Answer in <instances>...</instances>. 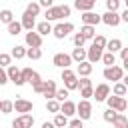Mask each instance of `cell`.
<instances>
[{"mask_svg":"<svg viewBox=\"0 0 128 128\" xmlns=\"http://www.w3.org/2000/svg\"><path fill=\"white\" fill-rule=\"evenodd\" d=\"M70 12H72V8H70L68 4L50 6V8H46V12H44V18H46L48 22H54V20H62V18H68V16H70Z\"/></svg>","mask_w":128,"mask_h":128,"instance_id":"cell-1","label":"cell"},{"mask_svg":"<svg viewBox=\"0 0 128 128\" xmlns=\"http://www.w3.org/2000/svg\"><path fill=\"white\" fill-rule=\"evenodd\" d=\"M60 78L64 80V88H68V90H78V76H76L74 70H70V68H62Z\"/></svg>","mask_w":128,"mask_h":128,"instance_id":"cell-2","label":"cell"},{"mask_svg":"<svg viewBox=\"0 0 128 128\" xmlns=\"http://www.w3.org/2000/svg\"><path fill=\"white\" fill-rule=\"evenodd\" d=\"M104 102L108 104V108H112V110H116V112H124V110L128 108L126 98H124V96H116V94H112V92H110V96H108Z\"/></svg>","mask_w":128,"mask_h":128,"instance_id":"cell-3","label":"cell"},{"mask_svg":"<svg viewBox=\"0 0 128 128\" xmlns=\"http://www.w3.org/2000/svg\"><path fill=\"white\" fill-rule=\"evenodd\" d=\"M70 32H74V24L72 22H58L56 26H52V34L58 40H64Z\"/></svg>","mask_w":128,"mask_h":128,"instance_id":"cell-4","label":"cell"},{"mask_svg":"<svg viewBox=\"0 0 128 128\" xmlns=\"http://www.w3.org/2000/svg\"><path fill=\"white\" fill-rule=\"evenodd\" d=\"M76 116H78L80 120H84V122L90 120V118H92V102L82 98V100L76 104Z\"/></svg>","mask_w":128,"mask_h":128,"instance_id":"cell-5","label":"cell"},{"mask_svg":"<svg viewBox=\"0 0 128 128\" xmlns=\"http://www.w3.org/2000/svg\"><path fill=\"white\" fill-rule=\"evenodd\" d=\"M102 76H104V80H112V82H118V80H122V76H124V68L122 66H106L104 68V72H102Z\"/></svg>","mask_w":128,"mask_h":128,"instance_id":"cell-6","label":"cell"},{"mask_svg":"<svg viewBox=\"0 0 128 128\" xmlns=\"http://www.w3.org/2000/svg\"><path fill=\"white\" fill-rule=\"evenodd\" d=\"M32 126H34V116L30 112L20 114L12 120V128H32Z\"/></svg>","mask_w":128,"mask_h":128,"instance_id":"cell-7","label":"cell"},{"mask_svg":"<svg viewBox=\"0 0 128 128\" xmlns=\"http://www.w3.org/2000/svg\"><path fill=\"white\" fill-rule=\"evenodd\" d=\"M24 42H26L28 48H42V36L34 30H28L24 34Z\"/></svg>","mask_w":128,"mask_h":128,"instance_id":"cell-8","label":"cell"},{"mask_svg":"<svg viewBox=\"0 0 128 128\" xmlns=\"http://www.w3.org/2000/svg\"><path fill=\"white\" fill-rule=\"evenodd\" d=\"M6 74H8V80H10V82H14L16 86H24V84H26V80L20 76V68H18V66L10 64V66L6 68Z\"/></svg>","mask_w":128,"mask_h":128,"instance_id":"cell-9","label":"cell"},{"mask_svg":"<svg viewBox=\"0 0 128 128\" xmlns=\"http://www.w3.org/2000/svg\"><path fill=\"white\" fill-rule=\"evenodd\" d=\"M52 64L58 66V68H70V64H72V56L66 54V52H56L54 58H52Z\"/></svg>","mask_w":128,"mask_h":128,"instance_id":"cell-10","label":"cell"},{"mask_svg":"<svg viewBox=\"0 0 128 128\" xmlns=\"http://www.w3.org/2000/svg\"><path fill=\"white\" fill-rule=\"evenodd\" d=\"M100 16H102V22H104L106 26H112V28H114V26H118V24L122 22V20H120V14H118V12H114V10H106V12H104V14H100Z\"/></svg>","mask_w":128,"mask_h":128,"instance_id":"cell-11","label":"cell"},{"mask_svg":"<svg viewBox=\"0 0 128 128\" xmlns=\"http://www.w3.org/2000/svg\"><path fill=\"white\" fill-rule=\"evenodd\" d=\"M110 92H112L110 86H108L106 82H102V84H98V86L94 88V96H92V98H96V102H104V100L110 96Z\"/></svg>","mask_w":128,"mask_h":128,"instance_id":"cell-12","label":"cell"},{"mask_svg":"<svg viewBox=\"0 0 128 128\" xmlns=\"http://www.w3.org/2000/svg\"><path fill=\"white\" fill-rule=\"evenodd\" d=\"M82 24H90V26H98L100 22H102V16L100 14H96L94 10H88V12H82Z\"/></svg>","mask_w":128,"mask_h":128,"instance_id":"cell-13","label":"cell"},{"mask_svg":"<svg viewBox=\"0 0 128 128\" xmlns=\"http://www.w3.org/2000/svg\"><path fill=\"white\" fill-rule=\"evenodd\" d=\"M102 54H104V48H98V46H94V44H92V46L86 50V60H88V62H92V64H96V62H100Z\"/></svg>","mask_w":128,"mask_h":128,"instance_id":"cell-14","label":"cell"},{"mask_svg":"<svg viewBox=\"0 0 128 128\" xmlns=\"http://www.w3.org/2000/svg\"><path fill=\"white\" fill-rule=\"evenodd\" d=\"M32 108H34V104H32L30 100H26V98H18V100H14V110L20 112V114L32 112Z\"/></svg>","mask_w":128,"mask_h":128,"instance_id":"cell-15","label":"cell"},{"mask_svg":"<svg viewBox=\"0 0 128 128\" xmlns=\"http://www.w3.org/2000/svg\"><path fill=\"white\" fill-rule=\"evenodd\" d=\"M60 112L68 118H74L76 116V104L72 100H64V102H60Z\"/></svg>","mask_w":128,"mask_h":128,"instance_id":"cell-16","label":"cell"},{"mask_svg":"<svg viewBox=\"0 0 128 128\" xmlns=\"http://www.w3.org/2000/svg\"><path fill=\"white\" fill-rule=\"evenodd\" d=\"M20 24H22V28H24V30H34V28H36V16H32L30 12H26V10H24Z\"/></svg>","mask_w":128,"mask_h":128,"instance_id":"cell-17","label":"cell"},{"mask_svg":"<svg viewBox=\"0 0 128 128\" xmlns=\"http://www.w3.org/2000/svg\"><path fill=\"white\" fill-rule=\"evenodd\" d=\"M54 94H56V82H54V80H44L42 96H44L46 100H50V98H54Z\"/></svg>","mask_w":128,"mask_h":128,"instance_id":"cell-18","label":"cell"},{"mask_svg":"<svg viewBox=\"0 0 128 128\" xmlns=\"http://www.w3.org/2000/svg\"><path fill=\"white\" fill-rule=\"evenodd\" d=\"M94 6H96V0H74V8L80 10V12L94 10Z\"/></svg>","mask_w":128,"mask_h":128,"instance_id":"cell-19","label":"cell"},{"mask_svg":"<svg viewBox=\"0 0 128 128\" xmlns=\"http://www.w3.org/2000/svg\"><path fill=\"white\" fill-rule=\"evenodd\" d=\"M92 70H94V66H92V62H88V60H84V62H78V68H76V74H78V76H90V74H92Z\"/></svg>","mask_w":128,"mask_h":128,"instance_id":"cell-20","label":"cell"},{"mask_svg":"<svg viewBox=\"0 0 128 128\" xmlns=\"http://www.w3.org/2000/svg\"><path fill=\"white\" fill-rule=\"evenodd\" d=\"M68 120H70V118H68V116H64L62 112H56L52 122H54V126H56V128H68Z\"/></svg>","mask_w":128,"mask_h":128,"instance_id":"cell-21","label":"cell"},{"mask_svg":"<svg viewBox=\"0 0 128 128\" xmlns=\"http://www.w3.org/2000/svg\"><path fill=\"white\" fill-rule=\"evenodd\" d=\"M36 32H38L40 36H48V34H52V24H50L48 20H44V22L36 24Z\"/></svg>","mask_w":128,"mask_h":128,"instance_id":"cell-22","label":"cell"},{"mask_svg":"<svg viewBox=\"0 0 128 128\" xmlns=\"http://www.w3.org/2000/svg\"><path fill=\"white\" fill-rule=\"evenodd\" d=\"M80 34H82L86 40H92V38L96 36V26H90V24H82V28H80Z\"/></svg>","mask_w":128,"mask_h":128,"instance_id":"cell-23","label":"cell"},{"mask_svg":"<svg viewBox=\"0 0 128 128\" xmlns=\"http://www.w3.org/2000/svg\"><path fill=\"white\" fill-rule=\"evenodd\" d=\"M120 48H122V40H120V38H112V40L106 42V48H104V50L116 54V52H120Z\"/></svg>","mask_w":128,"mask_h":128,"instance_id":"cell-24","label":"cell"},{"mask_svg":"<svg viewBox=\"0 0 128 128\" xmlns=\"http://www.w3.org/2000/svg\"><path fill=\"white\" fill-rule=\"evenodd\" d=\"M110 90H112V94H116V96H126V94H128V88L124 86V82H122V80L114 82Z\"/></svg>","mask_w":128,"mask_h":128,"instance_id":"cell-25","label":"cell"},{"mask_svg":"<svg viewBox=\"0 0 128 128\" xmlns=\"http://www.w3.org/2000/svg\"><path fill=\"white\" fill-rule=\"evenodd\" d=\"M70 56H72V62H76V64L78 62H84L86 60V48H74Z\"/></svg>","mask_w":128,"mask_h":128,"instance_id":"cell-26","label":"cell"},{"mask_svg":"<svg viewBox=\"0 0 128 128\" xmlns=\"http://www.w3.org/2000/svg\"><path fill=\"white\" fill-rule=\"evenodd\" d=\"M110 124H112L114 128H126V124H128V118H126L122 112H118V114H116V118H114Z\"/></svg>","mask_w":128,"mask_h":128,"instance_id":"cell-27","label":"cell"},{"mask_svg":"<svg viewBox=\"0 0 128 128\" xmlns=\"http://www.w3.org/2000/svg\"><path fill=\"white\" fill-rule=\"evenodd\" d=\"M22 30H24V28H22V24H20L18 20H12V22L8 24V34H10V36H18Z\"/></svg>","mask_w":128,"mask_h":128,"instance_id":"cell-28","label":"cell"},{"mask_svg":"<svg viewBox=\"0 0 128 128\" xmlns=\"http://www.w3.org/2000/svg\"><path fill=\"white\" fill-rule=\"evenodd\" d=\"M10 56H12V58H16V60H20V58H26V48H24V46H20V44H16V46H12V52H10Z\"/></svg>","mask_w":128,"mask_h":128,"instance_id":"cell-29","label":"cell"},{"mask_svg":"<svg viewBox=\"0 0 128 128\" xmlns=\"http://www.w3.org/2000/svg\"><path fill=\"white\" fill-rule=\"evenodd\" d=\"M12 20H14V12H12V10H8V8L0 10V22H2V24H10Z\"/></svg>","mask_w":128,"mask_h":128,"instance_id":"cell-30","label":"cell"},{"mask_svg":"<svg viewBox=\"0 0 128 128\" xmlns=\"http://www.w3.org/2000/svg\"><path fill=\"white\" fill-rule=\"evenodd\" d=\"M100 60H102V62H104L106 66H114V64H116V54H114V52H108V50H106V52L102 54V58H100Z\"/></svg>","mask_w":128,"mask_h":128,"instance_id":"cell-31","label":"cell"},{"mask_svg":"<svg viewBox=\"0 0 128 128\" xmlns=\"http://www.w3.org/2000/svg\"><path fill=\"white\" fill-rule=\"evenodd\" d=\"M46 110H48V112H52V114L60 112V102H58L56 98H50V100H46Z\"/></svg>","mask_w":128,"mask_h":128,"instance_id":"cell-32","label":"cell"},{"mask_svg":"<svg viewBox=\"0 0 128 128\" xmlns=\"http://www.w3.org/2000/svg\"><path fill=\"white\" fill-rule=\"evenodd\" d=\"M26 56L30 60H40L42 58V48H26Z\"/></svg>","mask_w":128,"mask_h":128,"instance_id":"cell-33","label":"cell"},{"mask_svg":"<svg viewBox=\"0 0 128 128\" xmlns=\"http://www.w3.org/2000/svg\"><path fill=\"white\" fill-rule=\"evenodd\" d=\"M68 96H70V90H68V88H56V94H54V98H56L58 102H64V100H68Z\"/></svg>","mask_w":128,"mask_h":128,"instance_id":"cell-34","label":"cell"},{"mask_svg":"<svg viewBox=\"0 0 128 128\" xmlns=\"http://www.w3.org/2000/svg\"><path fill=\"white\" fill-rule=\"evenodd\" d=\"M40 10H42V6H40L38 2H30V4L26 6V12H30L32 16H38V14H40Z\"/></svg>","mask_w":128,"mask_h":128,"instance_id":"cell-35","label":"cell"},{"mask_svg":"<svg viewBox=\"0 0 128 128\" xmlns=\"http://www.w3.org/2000/svg\"><path fill=\"white\" fill-rule=\"evenodd\" d=\"M106 36H102V34H96L94 38H92V44L94 46H98V48H106Z\"/></svg>","mask_w":128,"mask_h":128,"instance_id":"cell-36","label":"cell"},{"mask_svg":"<svg viewBox=\"0 0 128 128\" xmlns=\"http://www.w3.org/2000/svg\"><path fill=\"white\" fill-rule=\"evenodd\" d=\"M78 90H80V96L84 100H90L94 96V86H86V88H78Z\"/></svg>","mask_w":128,"mask_h":128,"instance_id":"cell-37","label":"cell"},{"mask_svg":"<svg viewBox=\"0 0 128 128\" xmlns=\"http://www.w3.org/2000/svg\"><path fill=\"white\" fill-rule=\"evenodd\" d=\"M12 110H14V102H12V100H2L0 112H2V114H10Z\"/></svg>","mask_w":128,"mask_h":128,"instance_id":"cell-38","label":"cell"},{"mask_svg":"<svg viewBox=\"0 0 128 128\" xmlns=\"http://www.w3.org/2000/svg\"><path fill=\"white\" fill-rule=\"evenodd\" d=\"M10 64H12V56L6 54V52H0V66L2 68H8Z\"/></svg>","mask_w":128,"mask_h":128,"instance_id":"cell-39","label":"cell"},{"mask_svg":"<svg viewBox=\"0 0 128 128\" xmlns=\"http://www.w3.org/2000/svg\"><path fill=\"white\" fill-rule=\"evenodd\" d=\"M72 40H74V46H76V48H84V44H86V38H84L80 32H76Z\"/></svg>","mask_w":128,"mask_h":128,"instance_id":"cell-40","label":"cell"},{"mask_svg":"<svg viewBox=\"0 0 128 128\" xmlns=\"http://www.w3.org/2000/svg\"><path fill=\"white\" fill-rule=\"evenodd\" d=\"M68 128H84V120H80V118L76 116V118L68 120Z\"/></svg>","mask_w":128,"mask_h":128,"instance_id":"cell-41","label":"cell"},{"mask_svg":"<svg viewBox=\"0 0 128 128\" xmlns=\"http://www.w3.org/2000/svg\"><path fill=\"white\" fill-rule=\"evenodd\" d=\"M116 114H118L116 110H112V108H108V110H104V114H102V116H104V120H106V122H112V120L116 118Z\"/></svg>","mask_w":128,"mask_h":128,"instance_id":"cell-42","label":"cell"},{"mask_svg":"<svg viewBox=\"0 0 128 128\" xmlns=\"http://www.w3.org/2000/svg\"><path fill=\"white\" fill-rule=\"evenodd\" d=\"M118 8H120V0H106V10L118 12Z\"/></svg>","mask_w":128,"mask_h":128,"instance_id":"cell-43","label":"cell"},{"mask_svg":"<svg viewBox=\"0 0 128 128\" xmlns=\"http://www.w3.org/2000/svg\"><path fill=\"white\" fill-rule=\"evenodd\" d=\"M86 86H92L90 76H80V80H78V88H86Z\"/></svg>","mask_w":128,"mask_h":128,"instance_id":"cell-44","label":"cell"},{"mask_svg":"<svg viewBox=\"0 0 128 128\" xmlns=\"http://www.w3.org/2000/svg\"><path fill=\"white\" fill-rule=\"evenodd\" d=\"M32 74H34V70H32V68H22V70H20V76H22L26 82L32 78Z\"/></svg>","mask_w":128,"mask_h":128,"instance_id":"cell-45","label":"cell"},{"mask_svg":"<svg viewBox=\"0 0 128 128\" xmlns=\"http://www.w3.org/2000/svg\"><path fill=\"white\" fill-rule=\"evenodd\" d=\"M32 90H34L36 94H42V90H44V80H38V82H34V84H32Z\"/></svg>","mask_w":128,"mask_h":128,"instance_id":"cell-46","label":"cell"},{"mask_svg":"<svg viewBox=\"0 0 128 128\" xmlns=\"http://www.w3.org/2000/svg\"><path fill=\"white\" fill-rule=\"evenodd\" d=\"M10 80H8V74H6V70L0 66V86H4V84H8Z\"/></svg>","mask_w":128,"mask_h":128,"instance_id":"cell-47","label":"cell"},{"mask_svg":"<svg viewBox=\"0 0 128 128\" xmlns=\"http://www.w3.org/2000/svg\"><path fill=\"white\" fill-rule=\"evenodd\" d=\"M38 4L42 8H50V6H54V0H38Z\"/></svg>","mask_w":128,"mask_h":128,"instance_id":"cell-48","label":"cell"},{"mask_svg":"<svg viewBox=\"0 0 128 128\" xmlns=\"http://www.w3.org/2000/svg\"><path fill=\"white\" fill-rule=\"evenodd\" d=\"M120 58L122 60H128V48H124V46L120 48Z\"/></svg>","mask_w":128,"mask_h":128,"instance_id":"cell-49","label":"cell"},{"mask_svg":"<svg viewBox=\"0 0 128 128\" xmlns=\"http://www.w3.org/2000/svg\"><path fill=\"white\" fill-rule=\"evenodd\" d=\"M38 80H42V78H40V74H38V72H34V74H32V78H30L28 82H30V84H34V82H38Z\"/></svg>","mask_w":128,"mask_h":128,"instance_id":"cell-50","label":"cell"},{"mask_svg":"<svg viewBox=\"0 0 128 128\" xmlns=\"http://www.w3.org/2000/svg\"><path fill=\"white\" fill-rule=\"evenodd\" d=\"M120 20H122V22H126V24H128V8H126V10H124V12H122V14H120Z\"/></svg>","mask_w":128,"mask_h":128,"instance_id":"cell-51","label":"cell"},{"mask_svg":"<svg viewBox=\"0 0 128 128\" xmlns=\"http://www.w3.org/2000/svg\"><path fill=\"white\" fill-rule=\"evenodd\" d=\"M42 128H56L54 122H42Z\"/></svg>","mask_w":128,"mask_h":128,"instance_id":"cell-52","label":"cell"},{"mask_svg":"<svg viewBox=\"0 0 128 128\" xmlns=\"http://www.w3.org/2000/svg\"><path fill=\"white\" fill-rule=\"evenodd\" d=\"M122 82H124V86L128 88V74H124V76H122Z\"/></svg>","mask_w":128,"mask_h":128,"instance_id":"cell-53","label":"cell"},{"mask_svg":"<svg viewBox=\"0 0 128 128\" xmlns=\"http://www.w3.org/2000/svg\"><path fill=\"white\" fill-rule=\"evenodd\" d=\"M122 68H124V72H128V60H122Z\"/></svg>","mask_w":128,"mask_h":128,"instance_id":"cell-54","label":"cell"},{"mask_svg":"<svg viewBox=\"0 0 128 128\" xmlns=\"http://www.w3.org/2000/svg\"><path fill=\"white\" fill-rule=\"evenodd\" d=\"M124 6H126V8H128V0H124Z\"/></svg>","mask_w":128,"mask_h":128,"instance_id":"cell-55","label":"cell"},{"mask_svg":"<svg viewBox=\"0 0 128 128\" xmlns=\"http://www.w3.org/2000/svg\"><path fill=\"white\" fill-rule=\"evenodd\" d=\"M0 106H2V100H0Z\"/></svg>","mask_w":128,"mask_h":128,"instance_id":"cell-56","label":"cell"},{"mask_svg":"<svg viewBox=\"0 0 128 128\" xmlns=\"http://www.w3.org/2000/svg\"><path fill=\"white\" fill-rule=\"evenodd\" d=\"M126 128H128V124H126Z\"/></svg>","mask_w":128,"mask_h":128,"instance_id":"cell-57","label":"cell"},{"mask_svg":"<svg viewBox=\"0 0 128 128\" xmlns=\"http://www.w3.org/2000/svg\"><path fill=\"white\" fill-rule=\"evenodd\" d=\"M126 110H128V108H126Z\"/></svg>","mask_w":128,"mask_h":128,"instance_id":"cell-58","label":"cell"},{"mask_svg":"<svg viewBox=\"0 0 128 128\" xmlns=\"http://www.w3.org/2000/svg\"><path fill=\"white\" fill-rule=\"evenodd\" d=\"M0 24H2V22H0Z\"/></svg>","mask_w":128,"mask_h":128,"instance_id":"cell-59","label":"cell"}]
</instances>
